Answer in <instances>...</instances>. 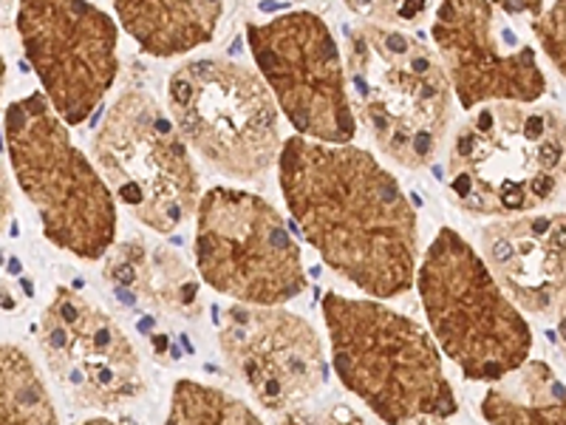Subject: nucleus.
Returning <instances> with one entry per match:
<instances>
[{
	"instance_id": "nucleus-26",
	"label": "nucleus",
	"mask_w": 566,
	"mask_h": 425,
	"mask_svg": "<svg viewBox=\"0 0 566 425\" xmlns=\"http://www.w3.org/2000/svg\"><path fill=\"white\" fill-rule=\"evenodd\" d=\"M408 425H457V423H451L448 417H422L417 419V423H408Z\"/></svg>"
},
{
	"instance_id": "nucleus-10",
	"label": "nucleus",
	"mask_w": 566,
	"mask_h": 425,
	"mask_svg": "<svg viewBox=\"0 0 566 425\" xmlns=\"http://www.w3.org/2000/svg\"><path fill=\"white\" fill-rule=\"evenodd\" d=\"M261 77L301 136L352 145L357 136L340 45L315 12H286L270 23H247Z\"/></svg>"
},
{
	"instance_id": "nucleus-8",
	"label": "nucleus",
	"mask_w": 566,
	"mask_h": 425,
	"mask_svg": "<svg viewBox=\"0 0 566 425\" xmlns=\"http://www.w3.org/2000/svg\"><path fill=\"white\" fill-rule=\"evenodd\" d=\"M91 151L116 199L150 230L176 232L199 210L190 145L150 91H119Z\"/></svg>"
},
{
	"instance_id": "nucleus-6",
	"label": "nucleus",
	"mask_w": 566,
	"mask_h": 425,
	"mask_svg": "<svg viewBox=\"0 0 566 425\" xmlns=\"http://www.w3.org/2000/svg\"><path fill=\"white\" fill-rule=\"evenodd\" d=\"M417 283L439 346L464 377L495 383L530 361L533 329L457 230H439Z\"/></svg>"
},
{
	"instance_id": "nucleus-5",
	"label": "nucleus",
	"mask_w": 566,
	"mask_h": 425,
	"mask_svg": "<svg viewBox=\"0 0 566 425\" xmlns=\"http://www.w3.org/2000/svg\"><path fill=\"white\" fill-rule=\"evenodd\" d=\"M7 154L43 236L83 261H99L116 241L111 185L74 145L52 100L29 94L7 105Z\"/></svg>"
},
{
	"instance_id": "nucleus-22",
	"label": "nucleus",
	"mask_w": 566,
	"mask_h": 425,
	"mask_svg": "<svg viewBox=\"0 0 566 425\" xmlns=\"http://www.w3.org/2000/svg\"><path fill=\"white\" fill-rule=\"evenodd\" d=\"M530 27H533L541 52L560 71V77H566V0H555L553 7L533 18Z\"/></svg>"
},
{
	"instance_id": "nucleus-13",
	"label": "nucleus",
	"mask_w": 566,
	"mask_h": 425,
	"mask_svg": "<svg viewBox=\"0 0 566 425\" xmlns=\"http://www.w3.org/2000/svg\"><path fill=\"white\" fill-rule=\"evenodd\" d=\"M431 34L462 108L530 105L547 94L538 58L504 27L493 0H439Z\"/></svg>"
},
{
	"instance_id": "nucleus-28",
	"label": "nucleus",
	"mask_w": 566,
	"mask_h": 425,
	"mask_svg": "<svg viewBox=\"0 0 566 425\" xmlns=\"http://www.w3.org/2000/svg\"><path fill=\"white\" fill-rule=\"evenodd\" d=\"M564 179H566V162H564Z\"/></svg>"
},
{
	"instance_id": "nucleus-19",
	"label": "nucleus",
	"mask_w": 566,
	"mask_h": 425,
	"mask_svg": "<svg viewBox=\"0 0 566 425\" xmlns=\"http://www.w3.org/2000/svg\"><path fill=\"white\" fill-rule=\"evenodd\" d=\"M0 425H60L38 366L14 343L0 352Z\"/></svg>"
},
{
	"instance_id": "nucleus-4",
	"label": "nucleus",
	"mask_w": 566,
	"mask_h": 425,
	"mask_svg": "<svg viewBox=\"0 0 566 425\" xmlns=\"http://www.w3.org/2000/svg\"><path fill=\"white\" fill-rule=\"evenodd\" d=\"M566 123L558 108L488 103L468 116L448 156V199L470 216H518L558 196Z\"/></svg>"
},
{
	"instance_id": "nucleus-11",
	"label": "nucleus",
	"mask_w": 566,
	"mask_h": 425,
	"mask_svg": "<svg viewBox=\"0 0 566 425\" xmlns=\"http://www.w3.org/2000/svg\"><path fill=\"white\" fill-rule=\"evenodd\" d=\"M18 34L63 123H85L119 74L114 20L88 0H20Z\"/></svg>"
},
{
	"instance_id": "nucleus-16",
	"label": "nucleus",
	"mask_w": 566,
	"mask_h": 425,
	"mask_svg": "<svg viewBox=\"0 0 566 425\" xmlns=\"http://www.w3.org/2000/svg\"><path fill=\"white\" fill-rule=\"evenodd\" d=\"M105 278L116 292L134 303H150L156 310L179 318H199V278L179 252L165 245L130 239L114 245L105 256Z\"/></svg>"
},
{
	"instance_id": "nucleus-2",
	"label": "nucleus",
	"mask_w": 566,
	"mask_h": 425,
	"mask_svg": "<svg viewBox=\"0 0 566 425\" xmlns=\"http://www.w3.org/2000/svg\"><path fill=\"white\" fill-rule=\"evenodd\" d=\"M352 105L382 156L399 168L431 165L453 120V85L439 54L402 29H346Z\"/></svg>"
},
{
	"instance_id": "nucleus-18",
	"label": "nucleus",
	"mask_w": 566,
	"mask_h": 425,
	"mask_svg": "<svg viewBox=\"0 0 566 425\" xmlns=\"http://www.w3.org/2000/svg\"><path fill=\"white\" fill-rule=\"evenodd\" d=\"M488 425H566V386L544 361L495 381L482 400Z\"/></svg>"
},
{
	"instance_id": "nucleus-17",
	"label": "nucleus",
	"mask_w": 566,
	"mask_h": 425,
	"mask_svg": "<svg viewBox=\"0 0 566 425\" xmlns=\"http://www.w3.org/2000/svg\"><path fill=\"white\" fill-rule=\"evenodd\" d=\"M125 32L150 58H176L210 43L224 0H114Z\"/></svg>"
},
{
	"instance_id": "nucleus-27",
	"label": "nucleus",
	"mask_w": 566,
	"mask_h": 425,
	"mask_svg": "<svg viewBox=\"0 0 566 425\" xmlns=\"http://www.w3.org/2000/svg\"><path fill=\"white\" fill-rule=\"evenodd\" d=\"M83 425H116V423H111V419H105V417H97V419H85Z\"/></svg>"
},
{
	"instance_id": "nucleus-23",
	"label": "nucleus",
	"mask_w": 566,
	"mask_h": 425,
	"mask_svg": "<svg viewBox=\"0 0 566 425\" xmlns=\"http://www.w3.org/2000/svg\"><path fill=\"white\" fill-rule=\"evenodd\" d=\"M277 425H368L357 412L346 406L332 408H295V412L283 414Z\"/></svg>"
},
{
	"instance_id": "nucleus-15",
	"label": "nucleus",
	"mask_w": 566,
	"mask_h": 425,
	"mask_svg": "<svg viewBox=\"0 0 566 425\" xmlns=\"http://www.w3.org/2000/svg\"><path fill=\"white\" fill-rule=\"evenodd\" d=\"M484 265L533 315H549L566 290V212H518L479 230Z\"/></svg>"
},
{
	"instance_id": "nucleus-9",
	"label": "nucleus",
	"mask_w": 566,
	"mask_h": 425,
	"mask_svg": "<svg viewBox=\"0 0 566 425\" xmlns=\"http://www.w3.org/2000/svg\"><path fill=\"white\" fill-rule=\"evenodd\" d=\"M196 267L216 292L252 307H277L306 290L301 247L261 196L212 187L196 210Z\"/></svg>"
},
{
	"instance_id": "nucleus-21",
	"label": "nucleus",
	"mask_w": 566,
	"mask_h": 425,
	"mask_svg": "<svg viewBox=\"0 0 566 425\" xmlns=\"http://www.w3.org/2000/svg\"><path fill=\"white\" fill-rule=\"evenodd\" d=\"M343 3L363 23L391 29L417 27L431 7V0H343Z\"/></svg>"
},
{
	"instance_id": "nucleus-7",
	"label": "nucleus",
	"mask_w": 566,
	"mask_h": 425,
	"mask_svg": "<svg viewBox=\"0 0 566 425\" xmlns=\"http://www.w3.org/2000/svg\"><path fill=\"white\" fill-rule=\"evenodd\" d=\"M275 103L261 71L239 60H187L168 80L170 116L187 145L235 182L266 179L281 159Z\"/></svg>"
},
{
	"instance_id": "nucleus-20",
	"label": "nucleus",
	"mask_w": 566,
	"mask_h": 425,
	"mask_svg": "<svg viewBox=\"0 0 566 425\" xmlns=\"http://www.w3.org/2000/svg\"><path fill=\"white\" fill-rule=\"evenodd\" d=\"M165 425H264L244 400L205 383L179 381Z\"/></svg>"
},
{
	"instance_id": "nucleus-1",
	"label": "nucleus",
	"mask_w": 566,
	"mask_h": 425,
	"mask_svg": "<svg viewBox=\"0 0 566 425\" xmlns=\"http://www.w3.org/2000/svg\"><path fill=\"white\" fill-rule=\"evenodd\" d=\"M277 182L292 219L337 276L371 298L411 290L417 210L368 151L292 136L283 142Z\"/></svg>"
},
{
	"instance_id": "nucleus-14",
	"label": "nucleus",
	"mask_w": 566,
	"mask_h": 425,
	"mask_svg": "<svg viewBox=\"0 0 566 425\" xmlns=\"http://www.w3.org/2000/svg\"><path fill=\"white\" fill-rule=\"evenodd\" d=\"M219 346L227 366L270 412L303 408L326 383L321 335L306 318L281 307H230L221 318Z\"/></svg>"
},
{
	"instance_id": "nucleus-24",
	"label": "nucleus",
	"mask_w": 566,
	"mask_h": 425,
	"mask_svg": "<svg viewBox=\"0 0 566 425\" xmlns=\"http://www.w3.org/2000/svg\"><path fill=\"white\" fill-rule=\"evenodd\" d=\"M504 14H533L538 18L544 12V0H493Z\"/></svg>"
},
{
	"instance_id": "nucleus-3",
	"label": "nucleus",
	"mask_w": 566,
	"mask_h": 425,
	"mask_svg": "<svg viewBox=\"0 0 566 425\" xmlns=\"http://www.w3.org/2000/svg\"><path fill=\"white\" fill-rule=\"evenodd\" d=\"M332 361L343 386L388 425L453 417L457 397L433 338L386 303L323 298Z\"/></svg>"
},
{
	"instance_id": "nucleus-25",
	"label": "nucleus",
	"mask_w": 566,
	"mask_h": 425,
	"mask_svg": "<svg viewBox=\"0 0 566 425\" xmlns=\"http://www.w3.org/2000/svg\"><path fill=\"white\" fill-rule=\"evenodd\" d=\"M555 326H558V338L566 349V290L564 296H560L558 307H555Z\"/></svg>"
},
{
	"instance_id": "nucleus-12",
	"label": "nucleus",
	"mask_w": 566,
	"mask_h": 425,
	"mask_svg": "<svg viewBox=\"0 0 566 425\" xmlns=\"http://www.w3.org/2000/svg\"><path fill=\"white\" fill-rule=\"evenodd\" d=\"M45 366L77 408H119L145 392V374L125 329L91 298L57 287L38 323Z\"/></svg>"
}]
</instances>
